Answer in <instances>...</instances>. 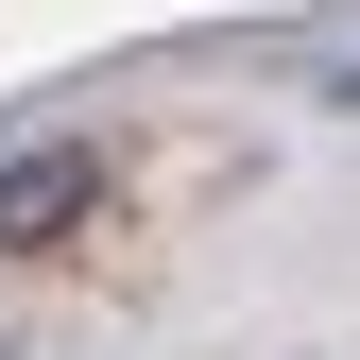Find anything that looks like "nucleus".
<instances>
[{
    "instance_id": "obj_1",
    "label": "nucleus",
    "mask_w": 360,
    "mask_h": 360,
    "mask_svg": "<svg viewBox=\"0 0 360 360\" xmlns=\"http://www.w3.org/2000/svg\"><path fill=\"white\" fill-rule=\"evenodd\" d=\"M86 206H103V155H86V138H34V155H0V257L69 240Z\"/></svg>"
},
{
    "instance_id": "obj_2",
    "label": "nucleus",
    "mask_w": 360,
    "mask_h": 360,
    "mask_svg": "<svg viewBox=\"0 0 360 360\" xmlns=\"http://www.w3.org/2000/svg\"><path fill=\"white\" fill-rule=\"evenodd\" d=\"M343 103H360V52H343Z\"/></svg>"
}]
</instances>
